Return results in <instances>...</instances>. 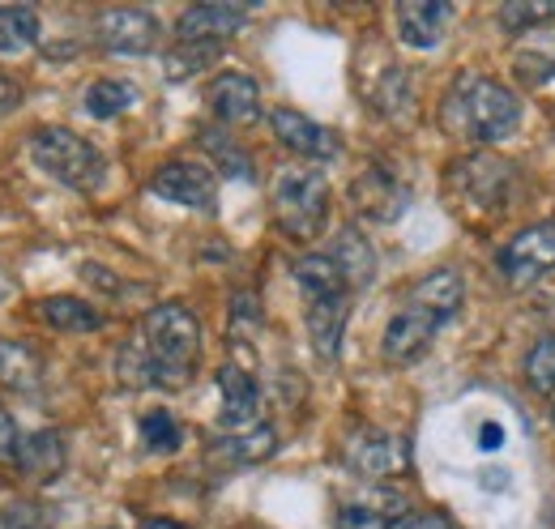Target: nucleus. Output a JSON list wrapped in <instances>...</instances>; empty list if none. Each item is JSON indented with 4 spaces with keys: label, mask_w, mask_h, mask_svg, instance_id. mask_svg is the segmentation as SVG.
Segmentation results:
<instances>
[{
    "label": "nucleus",
    "mask_w": 555,
    "mask_h": 529,
    "mask_svg": "<svg viewBox=\"0 0 555 529\" xmlns=\"http://www.w3.org/2000/svg\"><path fill=\"white\" fill-rule=\"evenodd\" d=\"M517 125H521V99L504 81L475 73V68L457 73L440 99V129L457 141L491 145L517 132Z\"/></svg>",
    "instance_id": "1"
},
{
    "label": "nucleus",
    "mask_w": 555,
    "mask_h": 529,
    "mask_svg": "<svg viewBox=\"0 0 555 529\" xmlns=\"http://www.w3.org/2000/svg\"><path fill=\"white\" fill-rule=\"evenodd\" d=\"M138 346L150 359V380L163 389H180L189 385L202 354V321L184 304H158L141 317Z\"/></svg>",
    "instance_id": "2"
},
{
    "label": "nucleus",
    "mask_w": 555,
    "mask_h": 529,
    "mask_svg": "<svg viewBox=\"0 0 555 529\" xmlns=\"http://www.w3.org/2000/svg\"><path fill=\"white\" fill-rule=\"evenodd\" d=\"M270 201L278 227L299 244H312L330 222V180L317 167H282Z\"/></svg>",
    "instance_id": "3"
},
{
    "label": "nucleus",
    "mask_w": 555,
    "mask_h": 529,
    "mask_svg": "<svg viewBox=\"0 0 555 529\" xmlns=\"http://www.w3.org/2000/svg\"><path fill=\"white\" fill-rule=\"evenodd\" d=\"M30 154L56 184H65L73 193H94L107 176L103 154L81 132L65 129V125H43L30 132Z\"/></svg>",
    "instance_id": "4"
},
{
    "label": "nucleus",
    "mask_w": 555,
    "mask_h": 529,
    "mask_svg": "<svg viewBox=\"0 0 555 529\" xmlns=\"http://www.w3.org/2000/svg\"><path fill=\"white\" fill-rule=\"evenodd\" d=\"M552 269H555V222H534V227L517 231L504 244V253H500V278L513 291L534 286Z\"/></svg>",
    "instance_id": "5"
},
{
    "label": "nucleus",
    "mask_w": 555,
    "mask_h": 529,
    "mask_svg": "<svg viewBox=\"0 0 555 529\" xmlns=\"http://www.w3.org/2000/svg\"><path fill=\"white\" fill-rule=\"evenodd\" d=\"M449 321L440 317V312H431V308H423L415 299H406L398 312H393V321L385 325V337H380V354H385V363H398V367H406V363H418L423 354H427V346L436 341V333L444 330Z\"/></svg>",
    "instance_id": "6"
},
{
    "label": "nucleus",
    "mask_w": 555,
    "mask_h": 529,
    "mask_svg": "<svg viewBox=\"0 0 555 529\" xmlns=\"http://www.w3.org/2000/svg\"><path fill=\"white\" fill-rule=\"evenodd\" d=\"M158 35H163V26L145 9H107V13L94 17L99 48H107L116 56H145V52H154Z\"/></svg>",
    "instance_id": "7"
},
{
    "label": "nucleus",
    "mask_w": 555,
    "mask_h": 529,
    "mask_svg": "<svg viewBox=\"0 0 555 529\" xmlns=\"http://www.w3.org/2000/svg\"><path fill=\"white\" fill-rule=\"evenodd\" d=\"M150 193L171 205H184V209H214L218 205V176L202 167V163H163L154 176H150Z\"/></svg>",
    "instance_id": "8"
},
{
    "label": "nucleus",
    "mask_w": 555,
    "mask_h": 529,
    "mask_svg": "<svg viewBox=\"0 0 555 529\" xmlns=\"http://www.w3.org/2000/svg\"><path fill=\"white\" fill-rule=\"evenodd\" d=\"M347 465L363 478H398L406 474V444L393 436V431H380V427H363L347 440Z\"/></svg>",
    "instance_id": "9"
},
{
    "label": "nucleus",
    "mask_w": 555,
    "mask_h": 529,
    "mask_svg": "<svg viewBox=\"0 0 555 529\" xmlns=\"http://www.w3.org/2000/svg\"><path fill=\"white\" fill-rule=\"evenodd\" d=\"M244 22H248V4L244 0H231V4L209 0V4H193V9L180 13L176 35H180V43H214V48H222L235 30H244Z\"/></svg>",
    "instance_id": "10"
},
{
    "label": "nucleus",
    "mask_w": 555,
    "mask_h": 529,
    "mask_svg": "<svg viewBox=\"0 0 555 529\" xmlns=\"http://www.w3.org/2000/svg\"><path fill=\"white\" fill-rule=\"evenodd\" d=\"M206 103L222 125H253V120L261 116V86H257L248 73L227 68V73H218V77L209 81Z\"/></svg>",
    "instance_id": "11"
},
{
    "label": "nucleus",
    "mask_w": 555,
    "mask_h": 529,
    "mask_svg": "<svg viewBox=\"0 0 555 529\" xmlns=\"http://www.w3.org/2000/svg\"><path fill=\"white\" fill-rule=\"evenodd\" d=\"M270 129H274L278 141H282L291 154H299V158H312V163L338 158V132L321 129L317 120H308V116L295 112V107H274V112H270Z\"/></svg>",
    "instance_id": "12"
},
{
    "label": "nucleus",
    "mask_w": 555,
    "mask_h": 529,
    "mask_svg": "<svg viewBox=\"0 0 555 529\" xmlns=\"http://www.w3.org/2000/svg\"><path fill=\"white\" fill-rule=\"evenodd\" d=\"M350 205H354L363 218L393 222V218H402V209L411 205V189H406L398 176H389V171H380V167H367V171L354 176V184H350Z\"/></svg>",
    "instance_id": "13"
},
{
    "label": "nucleus",
    "mask_w": 555,
    "mask_h": 529,
    "mask_svg": "<svg viewBox=\"0 0 555 529\" xmlns=\"http://www.w3.org/2000/svg\"><path fill=\"white\" fill-rule=\"evenodd\" d=\"M218 393H222V427H227V431H248V427H257L261 389H257L253 372H244L240 363H222V367H218Z\"/></svg>",
    "instance_id": "14"
},
{
    "label": "nucleus",
    "mask_w": 555,
    "mask_h": 529,
    "mask_svg": "<svg viewBox=\"0 0 555 529\" xmlns=\"http://www.w3.org/2000/svg\"><path fill=\"white\" fill-rule=\"evenodd\" d=\"M304 321H308V337H312V350L317 359L334 363L338 350H343V333H347L350 317V295H321V299H304Z\"/></svg>",
    "instance_id": "15"
},
{
    "label": "nucleus",
    "mask_w": 555,
    "mask_h": 529,
    "mask_svg": "<svg viewBox=\"0 0 555 529\" xmlns=\"http://www.w3.org/2000/svg\"><path fill=\"white\" fill-rule=\"evenodd\" d=\"M398 39L406 48H436L449 30V17H453V4L444 0H406L398 4Z\"/></svg>",
    "instance_id": "16"
},
{
    "label": "nucleus",
    "mask_w": 555,
    "mask_h": 529,
    "mask_svg": "<svg viewBox=\"0 0 555 529\" xmlns=\"http://www.w3.org/2000/svg\"><path fill=\"white\" fill-rule=\"evenodd\" d=\"M65 462H69L65 436L52 431V427L30 431V436L22 440V449H17V469H22L26 478H35V482H52V478L65 469Z\"/></svg>",
    "instance_id": "17"
},
{
    "label": "nucleus",
    "mask_w": 555,
    "mask_h": 529,
    "mask_svg": "<svg viewBox=\"0 0 555 529\" xmlns=\"http://www.w3.org/2000/svg\"><path fill=\"white\" fill-rule=\"evenodd\" d=\"M330 257H334V264L343 269V278H347L350 291H367V286H372V278H376V253H372L367 235H363L354 222L334 235Z\"/></svg>",
    "instance_id": "18"
},
{
    "label": "nucleus",
    "mask_w": 555,
    "mask_h": 529,
    "mask_svg": "<svg viewBox=\"0 0 555 529\" xmlns=\"http://www.w3.org/2000/svg\"><path fill=\"white\" fill-rule=\"evenodd\" d=\"M406 513V500L389 487L372 491L367 500H350L338 508V529H393L398 517Z\"/></svg>",
    "instance_id": "19"
},
{
    "label": "nucleus",
    "mask_w": 555,
    "mask_h": 529,
    "mask_svg": "<svg viewBox=\"0 0 555 529\" xmlns=\"http://www.w3.org/2000/svg\"><path fill=\"white\" fill-rule=\"evenodd\" d=\"M278 453V431L270 423H257L248 431H227L222 440H214V462L227 465H257L270 462Z\"/></svg>",
    "instance_id": "20"
},
{
    "label": "nucleus",
    "mask_w": 555,
    "mask_h": 529,
    "mask_svg": "<svg viewBox=\"0 0 555 529\" xmlns=\"http://www.w3.org/2000/svg\"><path fill=\"white\" fill-rule=\"evenodd\" d=\"M35 312H39L43 325H52V330H61V333H99L107 325L103 312L90 308V304L77 299V295H48V299L35 304Z\"/></svg>",
    "instance_id": "21"
},
{
    "label": "nucleus",
    "mask_w": 555,
    "mask_h": 529,
    "mask_svg": "<svg viewBox=\"0 0 555 529\" xmlns=\"http://www.w3.org/2000/svg\"><path fill=\"white\" fill-rule=\"evenodd\" d=\"M43 380V359L35 346L26 341H13V337H0V385L13 389V393H35Z\"/></svg>",
    "instance_id": "22"
},
{
    "label": "nucleus",
    "mask_w": 555,
    "mask_h": 529,
    "mask_svg": "<svg viewBox=\"0 0 555 529\" xmlns=\"http://www.w3.org/2000/svg\"><path fill=\"white\" fill-rule=\"evenodd\" d=\"M406 299H415V304H423V308L440 312L444 321H453V317L462 312L466 291H462V278H457L453 269H431V273H423L415 286L406 291Z\"/></svg>",
    "instance_id": "23"
},
{
    "label": "nucleus",
    "mask_w": 555,
    "mask_h": 529,
    "mask_svg": "<svg viewBox=\"0 0 555 529\" xmlns=\"http://www.w3.org/2000/svg\"><path fill=\"white\" fill-rule=\"evenodd\" d=\"M453 176H457V184L479 201V205H495V197L508 184V163H500L491 154H470L462 167H453Z\"/></svg>",
    "instance_id": "24"
},
{
    "label": "nucleus",
    "mask_w": 555,
    "mask_h": 529,
    "mask_svg": "<svg viewBox=\"0 0 555 529\" xmlns=\"http://www.w3.org/2000/svg\"><path fill=\"white\" fill-rule=\"evenodd\" d=\"M291 273H295V286L304 291V299H321V295H350L347 278H343V269L334 264L330 253H308V257H299Z\"/></svg>",
    "instance_id": "25"
},
{
    "label": "nucleus",
    "mask_w": 555,
    "mask_h": 529,
    "mask_svg": "<svg viewBox=\"0 0 555 529\" xmlns=\"http://www.w3.org/2000/svg\"><path fill=\"white\" fill-rule=\"evenodd\" d=\"M133 103H138V90H133V81H120V77H103L86 90V112L94 120H112V116L129 112Z\"/></svg>",
    "instance_id": "26"
},
{
    "label": "nucleus",
    "mask_w": 555,
    "mask_h": 529,
    "mask_svg": "<svg viewBox=\"0 0 555 529\" xmlns=\"http://www.w3.org/2000/svg\"><path fill=\"white\" fill-rule=\"evenodd\" d=\"M39 43V13L35 9H0V56L26 52Z\"/></svg>",
    "instance_id": "27"
},
{
    "label": "nucleus",
    "mask_w": 555,
    "mask_h": 529,
    "mask_svg": "<svg viewBox=\"0 0 555 529\" xmlns=\"http://www.w3.org/2000/svg\"><path fill=\"white\" fill-rule=\"evenodd\" d=\"M197 141H202V150L206 154H214V163H218V171L222 176H231V180H248L253 176V158L227 137V132L218 129H202L197 132Z\"/></svg>",
    "instance_id": "28"
},
{
    "label": "nucleus",
    "mask_w": 555,
    "mask_h": 529,
    "mask_svg": "<svg viewBox=\"0 0 555 529\" xmlns=\"http://www.w3.org/2000/svg\"><path fill=\"white\" fill-rule=\"evenodd\" d=\"M521 372H526V385H530L534 393L555 397V333H543V337L526 350Z\"/></svg>",
    "instance_id": "29"
},
{
    "label": "nucleus",
    "mask_w": 555,
    "mask_h": 529,
    "mask_svg": "<svg viewBox=\"0 0 555 529\" xmlns=\"http://www.w3.org/2000/svg\"><path fill=\"white\" fill-rule=\"evenodd\" d=\"M547 22H555L552 0H508V4H500V26L508 35H530Z\"/></svg>",
    "instance_id": "30"
},
{
    "label": "nucleus",
    "mask_w": 555,
    "mask_h": 529,
    "mask_svg": "<svg viewBox=\"0 0 555 529\" xmlns=\"http://www.w3.org/2000/svg\"><path fill=\"white\" fill-rule=\"evenodd\" d=\"M513 73H517L526 86H534V90L552 86L555 81V39L552 43H530V48H521V52L513 56Z\"/></svg>",
    "instance_id": "31"
},
{
    "label": "nucleus",
    "mask_w": 555,
    "mask_h": 529,
    "mask_svg": "<svg viewBox=\"0 0 555 529\" xmlns=\"http://www.w3.org/2000/svg\"><path fill=\"white\" fill-rule=\"evenodd\" d=\"M141 431V444L150 449V453H176L180 449V423L171 418V410H145L138 423Z\"/></svg>",
    "instance_id": "32"
},
{
    "label": "nucleus",
    "mask_w": 555,
    "mask_h": 529,
    "mask_svg": "<svg viewBox=\"0 0 555 529\" xmlns=\"http://www.w3.org/2000/svg\"><path fill=\"white\" fill-rule=\"evenodd\" d=\"M372 103H376L385 116H406V112H411V103H415L411 73H406V68H385V77H380V86H376Z\"/></svg>",
    "instance_id": "33"
},
{
    "label": "nucleus",
    "mask_w": 555,
    "mask_h": 529,
    "mask_svg": "<svg viewBox=\"0 0 555 529\" xmlns=\"http://www.w3.org/2000/svg\"><path fill=\"white\" fill-rule=\"evenodd\" d=\"M218 52L222 48H214V43H176L171 52H167V77L171 81H184V77H193V73H202L218 61Z\"/></svg>",
    "instance_id": "34"
},
{
    "label": "nucleus",
    "mask_w": 555,
    "mask_h": 529,
    "mask_svg": "<svg viewBox=\"0 0 555 529\" xmlns=\"http://www.w3.org/2000/svg\"><path fill=\"white\" fill-rule=\"evenodd\" d=\"M261 325V304H257V295H235V304H231V333L235 337H244V333H253Z\"/></svg>",
    "instance_id": "35"
},
{
    "label": "nucleus",
    "mask_w": 555,
    "mask_h": 529,
    "mask_svg": "<svg viewBox=\"0 0 555 529\" xmlns=\"http://www.w3.org/2000/svg\"><path fill=\"white\" fill-rule=\"evenodd\" d=\"M0 529H43V508L35 504H13L0 513Z\"/></svg>",
    "instance_id": "36"
},
{
    "label": "nucleus",
    "mask_w": 555,
    "mask_h": 529,
    "mask_svg": "<svg viewBox=\"0 0 555 529\" xmlns=\"http://www.w3.org/2000/svg\"><path fill=\"white\" fill-rule=\"evenodd\" d=\"M402 529H462L449 513H436V508H423V513H406Z\"/></svg>",
    "instance_id": "37"
},
{
    "label": "nucleus",
    "mask_w": 555,
    "mask_h": 529,
    "mask_svg": "<svg viewBox=\"0 0 555 529\" xmlns=\"http://www.w3.org/2000/svg\"><path fill=\"white\" fill-rule=\"evenodd\" d=\"M17 449H22V440H17V427H13L9 410L0 405V462H17Z\"/></svg>",
    "instance_id": "38"
},
{
    "label": "nucleus",
    "mask_w": 555,
    "mask_h": 529,
    "mask_svg": "<svg viewBox=\"0 0 555 529\" xmlns=\"http://www.w3.org/2000/svg\"><path fill=\"white\" fill-rule=\"evenodd\" d=\"M17 103H22V86L9 73H0V116H9Z\"/></svg>",
    "instance_id": "39"
},
{
    "label": "nucleus",
    "mask_w": 555,
    "mask_h": 529,
    "mask_svg": "<svg viewBox=\"0 0 555 529\" xmlns=\"http://www.w3.org/2000/svg\"><path fill=\"white\" fill-rule=\"evenodd\" d=\"M138 529H189L184 521H171V517H145Z\"/></svg>",
    "instance_id": "40"
},
{
    "label": "nucleus",
    "mask_w": 555,
    "mask_h": 529,
    "mask_svg": "<svg viewBox=\"0 0 555 529\" xmlns=\"http://www.w3.org/2000/svg\"><path fill=\"white\" fill-rule=\"evenodd\" d=\"M9 291H13V282H9V278L0 273V299H9Z\"/></svg>",
    "instance_id": "41"
},
{
    "label": "nucleus",
    "mask_w": 555,
    "mask_h": 529,
    "mask_svg": "<svg viewBox=\"0 0 555 529\" xmlns=\"http://www.w3.org/2000/svg\"><path fill=\"white\" fill-rule=\"evenodd\" d=\"M552 418H555V405H552Z\"/></svg>",
    "instance_id": "42"
}]
</instances>
